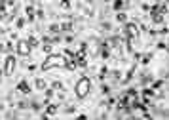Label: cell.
I'll list each match as a JSON object with an SVG mask.
<instances>
[{"instance_id": "1", "label": "cell", "mask_w": 169, "mask_h": 120, "mask_svg": "<svg viewBox=\"0 0 169 120\" xmlns=\"http://www.w3.org/2000/svg\"><path fill=\"white\" fill-rule=\"evenodd\" d=\"M53 67H67V59H65L61 53H51V56L46 57V61L42 63V71H50Z\"/></svg>"}, {"instance_id": "2", "label": "cell", "mask_w": 169, "mask_h": 120, "mask_svg": "<svg viewBox=\"0 0 169 120\" xmlns=\"http://www.w3.org/2000/svg\"><path fill=\"white\" fill-rule=\"evenodd\" d=\"M89 88H91V80L87 78V76H84V78H80L76 82V88H74V92H76V97H80V99H84V97L89 93Z\"/></svg>"}, {"instance_id": "3", "label": "cell", "mask_w": 169, "mask_h": 120, "mask_svg": "<svg viewBox=\"0 0 169 120\" xmlns=\"http://www.w3.org/2000/svg\"><path fill=\"white\" fill-rule=\"evenodd\" d=\"M14 71H15V57L8 53L6 63H4V71H2V73H4L6 76H12V74H14Z\"/></svg>"}, {"instance_id": "4", "label": "cell", "mask_w": 169, "mask_h": 120, "mask_svg": "<svg viewBox=\"0 0 169 120\" xmlns=\"http://www.w3.org/2000/svg\"><path fill=\"white\" fill-rule=\"evenodd\" d=\"M15 48H17V53H19L21 57H29V56H31V48H29L27 40H19Z\"/></svg>"}, {"instance_id": "5", "label": "cell", "mask_w": 169, "mask_h": 120, "mask_svg": "<svg viewBox=\"0 0 169 120\" xmlns=\"http://www.w3.org/2000/svg\"><path fill=\"white\" fill-rule=\"evenodd\" d=\"M17 92L25 93V95H29V93H31V88H29V84H27V80H21V82L17 84Z\"/></svg>"}, {"instance_id": "6", "label": "cell", "mask_w": 169, "mask_h": 120, "mask_svg": "<svg viewBox=\"0 0 169 120\" xmlns=\"http://www.w3.org/2000/svg\"><path fill=\"white\" fill-rule=\"evenodd\" d=\"M25 14H27V17L32 21V19H34V15H36V10H34V6H32V4H29L27 8H25Z\"/></svg>"}, {"instance_id": "7", "label": "cell", "mask_w": 169, "mask_h": 120, "mask_svg": "<svg viewBox=\"0 0 169 120\" xmlns=\"http://www.w3.org/2000/svg\"><path fill=\"white\" fill-rule=\"evenodd\" d=\"M72 27H74V23H72V21H70V19H69V21H63V23H61L59 25V29H61V31H65V32H67V31H72Z\"/></svg>"}, {"instance_id": "8", "label": "cell", "mask_w": 169, "mask_h": 120, "mask_svg": "<svg viewBox=\"0 0 169 120\" xmlns=\"http://www.w3.org/2000/svg\"><path fill=\"white\" fill-rule=\"evenodd\" d=\"M116 21H118V23H127V14H125V12H118V14H116Z\"/></svg>"}, {"instance_id": "9", "label": "cell", "mask_w": 169, "mask_h": 120, "mask_svg": "<svg viewBox=\"0 0 169 120\" xmlns=\"http://www.w3.org/2000/svg\"><path fill=\"white\" fill-rule=\"evenodd\" d=\"M34 86H36V90H38V92H42V90H46V80H44V78H36Z\"/></svg>"}, {"instance_id": "10", "label": "cell", "mask_w": 169, "mask_h": 120, "mask_svg": "<svg viewBox=\"0 0 169 120\" xmlns=\"http://www.w3.org/2000/svg\"><path fill=\"white\" fill-rule=\"evenodd\" d=\"M27 44H29V48H38V44H40V42H38V38L36 36H29V40H27Z\"/></svg>"}, {"instance_id": "11", "label": "cell", "mask_w": 169, "mask_h": 120, "mask_svg": "<svg viewBox=\"0 0 169 120\" xmlns=\"http://www.w3.org/2000/svg\"><path fill=\"white\" fill-rule=\"evenodd\" d=\"M51 90H53V92H57V90H59V92H65V86H63V82L55 80V82L51 84Z\"/></svg>"}, {"instance_id": "12", "label": "cell", "mask_w": 169, "mask_h": 120, "mask_svg": "<svg viewBox=\"0 0 169 120\" xmlns=\"http://www.w3.org/2000/svg\"><path fill=\"white\" fill-rule=\"evenodd\" d=\"M25 25H27V19L25 17H17V21H15V29H23Z\"/></svg>"}, {"instance_id": "13", "label": "cell", "mask_w": 169, "mask_h": 120, "mask_svg": "<svg viewBox=\"0 0 169 120\" xmlns=\"http://www.w3.org/2000/svg\"><path fill=\"white\" fill-rule=\"evenodd\" d=\"M57 109H59V105H48V112H46V115L48 116L55 115V112H57Z\"/></svg>"}, {"instance_id": "14", "label": "cell", "mask_w": 169, "mask_h": 120, "mask_svg": "<svg viewBox=\"0 0 169 120\" xmlns=\"http://www.w3.org/2000/svg\"><path fill=\"white\" fill-rule=\"evenodd\" d=\"M76 67H78V65L74 63V61H67V67H65V69H69V71H76Z\"/></svg>"}, {"instance_id": "15", "label": "cell", "mask_w": 169, "mask_h": 120, "mask_svg": "<svg viewBox=\"0 0 169 120\" xmlns=\"http://www.w3.org/2000/svg\"><path fill=\"white\" fill-rule=\"evenodd\" d=\"M125 6H127L125 2H114V4H112V8H114V10H122V8H125Z\"/></svg>"}, {"instance_id": "16", "label": "cell", "mask_w": 169, "mask_h": 120, "mask_svg": "<svg viewBox=\"0 0 169 120\" xmlns=\"http://www.w3.org/2000/svg\"><path fill=\"white\" fill-rule=\"evenodd\" d=\"M48 29H50V32H59V31H61V29H59V25H57V23H51Z\"/></svg>"}, {"instance_id": "17", "label": "cell", "mask_w": 169, "mask_h": 120, "mask_svg": "<svg viewBox=\"0 0 169 120\" xmlns=\"http://www.w3.org/2000/svg\"><path fill=\"white\" fill-rule=\"evenodd\" d=\"M44 51H46L48 56H51V44H46V46H44Z\"/></svg>"}, {"instance_id": "18", "label": "cell", "mask_w": 169, "mask_h": 120, "mask_svg": "<svg viewBox=\"0 0 169 120\" xmlns=\"http://www.w3.org/2000/svg\"><path fill=\"white\" fill-rule=\"evenodd\" d=\"M65 42H69L70 44V42H72V34H67V36H65Z\"/></svg>"}, {"instance_id": "19", "label": "cell", "mask_w": 169, "mask_h": 120, "mask_svg": "<svg viewBox=\"0 0 169 120\" xmlns=\"http://www.w3.org/2000/svg\"><path fill=\"white\" fill-rule=\"evenodd\" d=\"M74 120H87V116H86V115H80V116H76Z\"/></svg>"}, {"instance_id": "20", "label": "cell", "mask_w": 169, "mask_h": 120, "mask_svg": "<svg viewBox=\"0 0 169 120\" xmlns=\"http://www.w3.org/2000/svg\"><path fill=\"white\" fill-rule=\"evenodd\" d=\"M42 120H50V116H48V115H42Z\"/></svg>"}, {"instance_id": "21", "label": "cell", "mask_w": 169, "mask_h": 120, "mask_svg": "<svg viewBox=\"0 0 169 120\" xmlns=\"http://www.w3.org/2000/svg\"><path fill=\"white\" fill-rule=\"evenodd\" d=\"M2 74H4V73H2V71H0V80H2Z\"/></svg>"}]
</instances>
